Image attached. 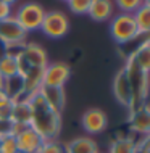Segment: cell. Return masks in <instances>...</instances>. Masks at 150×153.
<instances>
[{"label":"cell","mask_w":150,"mask_h":153,"mask_svg":"<svg viewBox=\"0 0 150 153\" xmlns=\"http://www.w3.org/2000/svg\"><path fill=\"white\" fill-rule=\"evenodd\" d=\"M28 102L31 105V124L29 126L42 137L44 142L57 140L61 131V113H57L50 108L39 95V92L32 95Z\"/></svg>","instance_id":"6da1fadb"},{"label":"cell","mask_w":150,"mask_h":153,"mask_svg":"<svg viewBox=\"0 0 150 153\" xmlns=\"http://www.w3.org/2000/svg\"><path fill=\"white\" fill-rule=\"evenodd\" d=\"M124 71H126L129 85H131V106L129 111L139 108L145 103V97H147V89H149V73H145L139 65L136 63V60L132 58V55L128 56L126 65H124Z\"/></svg>","instance_id":"7a4b0ae2"},{"label":"cell","mask_w":150,"mask_h":153,"mask_svg":"<svg viewBox=\"0 0 150 153\" xmlns=\"http://www.w3.org/2000/svg\"><path fill=\"white\" fill-rule=\"evenodd\" d=\"M110 32L118 44H128L140 36L132 13H118L113 16L110 24Z\"/></svg>","instance_id":"3957f363"},{"label":"cell","mask_w":150,"mask_h":153,"mask_svg":"<svg viewBox=\"0 0 150 153\" xmlns=\"http://www.w3.org/2000/svg\"><path fill=\"white\" fill-rule=\"evenodd\" d=\"M45 16V10L39 3L36 2H28L18 8L15 15V19L18 21V24L26 31V34L29 31H37L40 29V24Z\"/></svg>","instance_id":"277c9868"},{"label":"cell","mask_w":150,"mask_h":153,"mask_svg":"<svg viewBox=\"0 0 150 153\" xmlns=\"http://www.w3.org/2000/svg\"><path fill=\"white\" fill-rule=\"evenodd\" d=\"M40 31L50 39H61L69 31V19L63 11H45V16L40 24Z\"/></svg>","instance_id":"5b68a950"},{"label":"cell","mask_w":150,"mask_h":153,"mask_svg":"<svg viewBox=\"0 0 150 153\" xmlns=\"http://www.w3.org/2000/svg\"><path fill=\"white\" fill-rule=\"evenodd\" d=\"M24 39H26V31L18 24L15 16H10V18L0 21V44L5 48L23 45Z\"/></svg>","instance_id":"8992f818"},{"label":"cell","mask_w":150,"mask_h":153,"mask_svg":"<svg viewBox=\"0 0 150 153\" xmlns=\"http://www.w3.org/2000/svg\"><path fill=\"white\" fill-rule=\"evenodd\" d=\"M71 69L63 61L50 63L44 68V85L49 87H63L65 82L68 81Z\"/></svg>","instance_id":"52a82bcc"},{"label":"cell","mask_w":150,"mask_h":153,"mask_svg":"<svg viewBox=\"0 0 150 153\" xmlns=\"http://www.w3.org/2000/svg\"><path fill=\"white\" fill-rule=\"evenodd\" d=\"M15 139H16L18 152H23V153H36V152H39L40 147H42V143H44L42 137H40L31 126L23 127V129L15 135Z\"/></svg>","instance_id":"ba28073f"},{"label":"cell","mask_w":150,"mask_h":153,"mask_svg":"<svg viewBox=\"0 0 150 153\" xmlns=\"http://www.w3.org/2000/svg\"><path fill=\"white\" fill-rule=\"evenodd\" d=\"M129 127H131V131L136 132V134H140V135H144V137L149 135V131H150V113H149L147 102H145L142 106H139V108L131 111Z\"/></svg>","instance_id":"9c48e42d"},{"label":"cell","mask_w":150,"mask_h":153,"mask_svg":"<svg viewBox=\"0 0 150 153\" xmlns=\"http://www.w3.org/2000/svg\"><path fill=\"white\" fill-rule=\"evenodd\" d=\"M107 124H108L107 114L99 108L87 110L84 113V116H82V127L89 134H99V132L105 131Z\"/></svg>","instance_id":"30bf717a"},{"label":"cell","mask_w":150,"mask_h":153,"mask_svg":"<svg viewBox=\"0 0 150 153\" xmlns=\"http://www.w3.org/2000/svg\"><path fill=\"white\" fill-rule=\"evenodd\" d=\"M21 56L31 68H45L49 65L47 53L40 45L37 44H26L21 48Z\"/></svg>","instance_id":"8fae6325"},{"label":"cell","mask_w":150,"mask_h":153,"mask_svg":"<svg viewBox=\"0 0 150 153\" xmlns=\"http://www.w3.org/2000/svg\"><path fill=\"white\" fill-rule=\"evenodd\" d=\"M113 94H115V98L118 100L121 105L124 106H131V85H129V81H128V76H126V71L124 68H121L118 71V74L115 76L113 79Z\"/></svg>","instance_id":"7c38bea8"},{"label":"cell","mask_w":150,"mask_h":153,"mask_svg":"<svg viewBox=\"0 0 150 153\" xmlns=\"http://www.w3.org/2000/svg\"><path fill=\"white\" fill-rule=\"evenodd\" d=\"M39 95L45 100V103L57 113H61L65 106V92L63 87H49V85H42L39 89Z\"/></svg>","instance_id":"4fadbf2b"},{"label":"cell","mask_w":150,"mask_h":153,"mask_svg":"<svg viewBox=\"0 0 150 153\" xmlns=\"http://www.w3.org/2000/svg\"><path fill=\"white\" fill-rule=\"evenodd\" d=\"M10 123L18 126H29L31 124V105L28 100H16L11 105Z\"/></svg>","instance_id":"5bb4252c"},{"label":"cell","mask_w":150,"mask_h":153,"mask_svg":"<svg viewBox=\"0 0 150 153\" xmlns=\"http://www.w3.org/2000/svg\"><path fill=\"white\" fill-rule=\"evenodd\" d=\"M87 15L94 21H107L113 15V2L111 0H92Z\"/></svg>","instance_id":"9a60e30c"},{"label":"cell","mask_w":150,"mask_h":153,"mask_svg":"<svg viewBox=\"0 0 150 153\" xmlns=\"http://www.w3.org/2000/svg\"><path fill=\"white\" fill-rule=\"evenodd\" d=\"M65 153H99V147L90 137H78L65 145Z\"/></svg>","instance_id":"2e32d148"},{"label":"cell","mask_w":150,"mask_h":153,"mask_svg":"<svg viewBox=\"0 0 150 153\" xmlns=\"http://www.w3.org/2000/svg\"><path fill=\"white\" fill-rule=\"evenodd\" d=\"M18 76V63H16V55L11 53H3L0 56V79H11Z\"/></svg>","instance_id":"e0dca14e"},{"label":"cell","mask_w":150,"mask_h":153,"mask_svg":"<svg viewBox=\"0 0 150 153\" xmlns=\"http://www.w3.org/2000/svg\"><path fill=\"white\" fill-rule=\"evenodd\" d=\"M132 16H134V21H136L139 34L140 36L149 34V31H150V5H149L147 0H145V3L142 7L137 8L134 13H132Z\"/></svg>","instance_id":"ac0fdd59"},{"label":"cell","mask_w":150,"mask_h":153,"mask_svg":"<svg viewBox=\"0 0 150 153\" xmlns=\"http://www.w3.org/2000/svg\"><path fill=\"white\" fill-rule=\"evenodd\" d=\"M132 58L136 60V63L144 69L145 73L150 71V45H149V40H145L142 45L137 47V50L134 53H131Z\"/></svg>","instance_id":"d6986e66"},{"label":"cell","mask_w":150,"mask_h":153,"mask_svg":"<svg viewBox=\"0 0 150 153\" xmlns=\"http://www.w3.org/2000/svg\"><path fill=\"white\" fill-rule=\"evenodd\" d=\"M136 150V142L131 137L126 139H118L111 143L110 147V153H134Z\"/></svg>","instance_id":"ffe728a7"},{"label":"cell","mask_w":150,"mask_h":153,"mask_svg":"<svg viewBox=\"0 0 150 153\" xmlns=\"http://www.w3.org/2000/svg\"><path fill=\"white\" fill-rule=\"evenodd\" d=\"M144 3L145 0H115V5L121 10V13H134Z\"/></svg>","instance_id":"44dd1931"},{"label":"cell","mask_w":150,"mask_h":153,"mask_svg":"<svg viewBox=\"0 0 150 153\" xmlns=\"http://www.w3.org/2000/svg\"><path fill=\"white\" fill-rule=\"evenodd\" d=\"M18 147H16V139L11 134H5L0 137V153H16Z\"/></svg>","instance_id":"7402d4cb"},{"label":"cell","mask_w":150,"mask_h":153,"mask_svg":"<svg viewBox=\"0 0 150 153\" xmlns=\"http://www.w3.org/2000/svg\"><path fill=\"white\" fill-rule=\"evenodd\" d=\"M90 2H92V0H68V7L73 13L84 15V13H87V10H89Z\"/></svg>","instance_id":"603a6c76"},{"label":"cell","mask_w":150,"mask_h":153,"mask_svg":"<svg viewBox=\"0 0 150 153\" xmlns=\"http://www.w3.org/2000/svg\"><path fill=\"white\" fill-rule=\"evenodd\" d=\"M40 153H65V147L58 143L57 140H47L40 147Z\"/></svg>","instance_id":"cb8c5ba5"},{"label":"cell","mask_w":150,"mask_h":153,"mask_svg":"<svg viewBox=\"0 0 150 153\" xmlns=\"http://www.w3.org/2000/svg\"><path fill=\"white\" fill-rule=\"evenodd\" d=\"M10 16H11V7L7 5V3H3L2 0H0V21L10 18Z\"/></svg>","instance_id":"d4e9b609"},{"label":"cell","mask_w":150,"mask_h":153,"mask_svg":"<svg viewBox=\"0 0 150 153\" xmlns=\"http://www.w3.org/2000/svg\"><path fill=\"white\" fill-rule=\"evenodd\" d=\"M11 102H13V100L8 97V94L2 87H0V108H5V106L11 105Z\"/></svg>","instance_id":"484cf974"},{"label":"cell","mask_w":150,"mask_h":153,"mask_svg":"<svg viewBox=\"0 0 150 153\" xmlns=\"http://www.w3.org/2000/svg\"><path fill=\"white\" fill-rule=\"evenodd\" d=\"M3 3H7V5H10V7H13L16 2H18V0H2Z\"/></svg>","instance_id":"4316f807"},{"label":"cell","mask_w":150,"mask_h":153,"mask_svg":"<svg viewBox=\"0 0 150 153\" xmlns=\"http://www.w3.org/2000/svg\"><path fill=\"white\" fill-rule=\"evenodd\" d=\"M16 153H23V152H16Z\"/></svg>","instance_id":"83f0119b"},{"label":"cell","mask_w":150,"mask_h":153,"mask_svg":"<svg viewBox=\"0 0 150 153\" xmlns=\"http://www.w3.org/2000/svg\"><path fill=\"white\" fill-rule=\"evenodd\" d=\"M36 153H40V152H36Z\"/></svg>","instance_id":"f1b7e54d"},{"label":"cell","mask_w":150,"mask_h":153,"mask_svg":"<svg viewBox=\"0 0 150 153\" xmlns=\"http://www.w3.org/2000/svg\"><path fill=\"white\" fill-rule=\"evenodd\" d=\"M65 2H68V0H65Z\"/></svg>","instance_id":"f546056e"}]
</instances>
